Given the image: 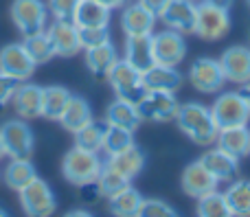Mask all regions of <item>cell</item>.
I'll return each instance as SVG.
<instances>
[{
  "instance_id": "6da1fadb",
  "label": "cell",
  "mask_w": 250,
  "mask_h": 217,
  "mask_svg": "<svg viewBox=\"0 0 250 217\" xmlns=\"http://www.w3.org/2000/svg\"><path fill=\"white\" fill-rule=\"evenodd\" d=\"M176 123L178 127L182 130V134H187L195 145H213L217 138V125L213 121V114H211V108L202 103H185L180 105L176 114Z\"/></svg>"
},
{
  "instance_id": "7a4b0ae2",
  "label": "cell",
  "mask_w": 250,
  "mask_h": 217,
  "mask_svg": "<svg viewBox=\"0 0 250 217\" xmlns=\"http://www.w3.org/2000/svg\"><path fill=\"white\" fill-rule=\"evenodd\" d=\"M101 169H104V160L99 158V154L88 152L75 145L73 149H68L62 160V174L75 187H82V184L95 182L99 178Z\"/></svg>"
},
{
  "instance_id": "3957f363",
  "label": "cell",
  "mask_w": 250,
  "mask_h": 217,
  "mask_svg": "<svg viewBox=\"0 0 250 217\" xmlns=\"http://www.w3.org/2000/svg\"><path fill=\"white\" fill-rule=\"evenodd\" d=\"M230 31V13L229 9L220 7V4L211 2V0H202L198 2L195 9V35H200L207 42H217V39L226 38Z\"/></svg>"
},
{
  "instance_id": "277c9868",
  "label": "cell",
  "mask_w": 250,
  "mask_h": 217,
  "mask_svg": "<svg viewBox=\"0 0 250 217\" xmlns=\"http://www.w3.org/2000/svg\"><path fill=\"white\" fill-rule=\"evenodd\" d=\"M105 79L110 81L117 99L129 101V103L136 105L147 95V86L143 83V73L134 68L127 59H117V64L110 68Z\"/></svg>"
},
{
  "instance_id": "5b68a950",
  "label": "cell",
  "mask_w": 250,
  "mask_h": 217,
  "mask_svg": "<svg viewBox=\"0 0 250 217\" xmlns=\"http://www.w3.org/2000/svg\"><path fill=\"white\" fill-rule=\"evenodd\" d=\"M11 20L24 38L44 33L48 24V4L44 0H13Z\"/></svg>"
},
{
  "instance_id": "8992f818",
  "label": "cell",
  "mask_w": 250,
  "mask_h": 217,
  "mask_svg": "<svg viewBox=\"0 0 250 217\" xmlns=\"http://www.w3.org/2000/svg\"><path fill=\"white\" fill-rule=\"evenodd\" d=\"M211 114L217 130L233 125H248L250 121V108L244 101V97L237 92H222L211 105Z\"/></svg>"
},
{
  "instance_id": "52a82bcc",
  "label": "cell",
  "mask_w": 250,
  "mask_h": 217,
  "mask_svg": "<svg viewBox=\"0 0 250 217\" xmlns=\"http://www.w3.org/2000/svg\"><path fill=\"white\" fill-rule=\"evenodd\" d=\"M136 108H138V114H141L143 121L167 123V121H176L180 103H178V99H176V92L147 90V95L138 101Z\"/></svg>"
},
{
  "instance_id": "ba28073f",
  "label": "cell",
  "mask_w": 250,
  "mask_h": 217,
  "mask_svg": "<svg viewBox=\"0 0 250 217\" xmlns=\"http://www.w3.org/2000/svg\"><path fill=\"white\" fill-rule=\"evenodd\" d=\"M0 143L9 158H31L35 149L33 130L22 121H7L0 127Z\"/></svg>"
},
{
  "instance_id": "9c48e42d",
  "label": "cell",
  "mask_w": 250,
  "mask_h": 217,
  "mask_svg": "<svg viewBox=\"0 0 250 217\" xmlns=\"http://www.w3.org/2000/svg\"><path fill=\"white\" fill-rule=\"evenodd\" d=\"M20 206L31 217H48L55 213L57 202L48 182H44L42 178H35L20 191Z\"/></svg>"
},
{
  "instance_id": "30bf717a",
  "label": "cell",
  "mask_w": 250,
  "mask_h": 217,
  "mask_svg": "<svg viewBox=\"0 0 250 217\" xmlns=\"http://www.w3.org/2000/svg\"><path fill=\"white\" fill-rule=\"evenodd\" d=\"M189 83L198 92H204V95L220 92L222 86L226 83L224 70H222L220 61L211 59V57H200V59H195L189 68Z\"/></svg>"
},
{
  "instance_id": "8fae6325",
  "label": "cell",
  "mask_w": 250,
  "mask_h": 217,
  "mask_svg": "<svg viewBox=\"0 0 250 217\" xmlns=\"http://www.w3.org/2000/svg\"><path fill=\"white\" fill-rule=\"evenodd\" d=\"M151 46H154L156 64H163V66H173V68H178L187 55V44H185L182 33L171 31V29L151 35Z\"/></svg>"
},
{
  "instance_id": "7c38bea8",
  "label": "cell",
  "mask_w": 250,
  "mask_h": 217,
  "mask_svg": "<svg viewBox=\"0 0 250 217\" xmlns=\"http://www.w3.org/2000/svg\"><path fill=\"white\" fill-rule=\"evenodd\" d=\"M0 73L18 79V81H29L35 73V61L29 57L22 44H7L0 48Z\"/></svg>"
},
{
  "instance_id": "4fadbf2b",
  "label": "cell",
  "mask_w": 250,
  "mask_h": 217,
  "mask_svg": "<svg viewBox=\"0 0 250 217\" xmlns=\"http://www.w3.org/2000/svg\"><path fill=\"white\" fill-rule=\"evenodd\" d=\"M46 35L53 44L55 57H73L82 51V39H79V29L73 20H55L46 29Z\"/></svg>"
},
{
  "instance_id": "5bb4252c",
  "label": "cell",
  "mask_w": 250,
  "mask_h": 217,
  "mask_svg": "<svg viewBox=\"0 0 250 217\" xmlns=\"http://www.w3.org/2000/svg\"><path fill=\"white\" fill-rule=\"evenodd\" d=\"M195 9L198 4L193 0H169V4L158 18L167 29L189 35L195 31Z\"/></svg>"
},
{
  "instance_id": "9a60e30c",
  "label": "cell",
  "mask_w": 250,
  "mask_h": 217,
  "mask_svg": "<svg viewBox=\"0 0 250 217\" xmlns=\"http://www.w3.org/2000/svg\"><path fill=\"white\" fill-rule=\"evenodd\" d=\"M220 66L224 70L226 81L237 83V86L250 81V46L237 44V46L226 48L220 57Z\"/></svg>"
},
{
  "instance_id": "2e32d148",
  "label": "cell",
  "mask_w": 250,
  "mask_h": 217,
  "mask_svg": "<svg viewBox=\"0 0 250 217\" xmlns=\"http://www.w3.org/2000/svg\"><path fill=\"white\" fill-rule=\"evenodd\" d=\"M217 180L207 167L202 165V160H195L191 165H187V169L182 171V191L191 197H202L207 193L215 191Z\"/></svg>"
},
{
  "instance_id": "e0dca14e",
  "label": "cell",
  "mask_w": 250,
  "mask_h": 217,
  "mask_svg": "<svg viewBox=\"0 0 250 217\" xmlns=\"http://www.w3.org/2000/svg\"><path fill=\"white\" fill-rule=\"evenodd\" d=\"M42 86H35V83L29 81H20L16 95H13L11 103L16 108L18 117L24 118V121H31V118L42 117Z\"/></svg>"
},
{
  "instance_id": "ac0fdd59",
  "label": "cell",
  "mask_w": 250,
  "mask_h": 217,
  "mask_svg": "<svg viewBox=\"0 0 250 217\" xmlns=\"http://www.w3.org/2000/svg\"><path fill=\"white\" fill-rule=\"evenodd\" d=\"M134 68H138L141 73H145L147 68L156 64L154 59V46H151V33L143 35H127L125 39V57Z\"/></svg>"
},
{
  "instance_id": "d6986e66",
  "label": "cell",
  "mask_w": 250,
  "mask_h": 217,
  "mask_svg": "<svg viewBox=\"0 0 250 217\" xmlns=\"http://www.w3.org/2000/svg\"><path fill=\"white\" fill-rule=\"evenodd\" d=\"M217 147L224 149L226 154L239 158L250 154V127L248 125H233V127H222L217 130L215 138Z\"/></svg>"
},
{
  "instance_id": "ffe728a7",
  "label": "cell",
  "mask_w": 250,
  "mask_h": 217,
  "mask_svg": "<svg viewBox=\"0 0 250 217\" xmlns=\"http://www.w3.org/2000/svg\"><path fill=\"white\" fill-rule=\"evenodd\" d=\"M110 16L112 9H108L105 4L97 0H82L73 13V22L77 29H101L110 24Z\"/></svg>"
},
{
  "instance_id": "44dd1931",
  "label": "cell",
  "mask_w": 250,
  "mask_h": 217,
  "mask_svg": "<svg viewBox=\"0 0 250 217\" xmlns=\"http://www.w3.org/2000/svg\"><path fill=\"white\" fill-rule=\"evenodd\" d=\"M200 160H202V165L215 176L217 182H233L235 176H237V171H239L237 158L230 156V154H226L224 149H220V147L208 149Z\"/></svg>"
},
{
  "instance_id": "7402d4cb",
  "label": "cell",
  "mask_w": 250,
  "mask_h": 217,
  "mask_svg": "<svg viewBox=\"0 0 250 217\" xmlns=\"http://www.w3.org/2000/svg\"><path fill=\"white\" fill-rule=\"evenodd\" d=\"M158 18L151 11H147L141 2H132L123 9L121 13V29L125 35H143V33H151L156 26Z\"/></svg>"
},
{
  "instance_id": "603a6c76",
  "label": "cell",
  "mask_w": 250,
  "mask_h": 217,
  "mask_svg": "<svg viewBox=\"0 0 250 217\" xmlns=\"http://www.w3.org/2000/svg\"><path fill=\"white\" fill-rule=\"evenodd\" d=\"M117 59H119V53H117V48H114L112 39L99 44V46L86 48V66L92 73V77H97V79L108 77L110 68L117 64Z\"/></svg>"
},
{
  "instance_id": "cb8c5ba5",
  "label": "cell",
  "mask_w": 250,
  "mask_h": 217,
  "mask_svg": "<svg viewBox=\"0 0 250 217\" xmlns=\"http://www.w3.org/2000/svg\"><path fill=\"white\" fill-rule=\"evenodd\" d=\"M143 83L147 90H165V92H176L182 86V75L178 73L173 66L154 64L143 73Z\"/></svg>"
},
{
  "instance_id": "d4e9b609",
  "label": "cell",
  "mask_w": 250,
  "mask_h": 217,
  "mask_svg": "<svg viewBox=\"0 0 250 217\" xmlns=\"http://www.w3.org/2000/svg\"><path fill=\"white\" fill-rule=\"evenodd\" d=\"M105 165L112 167L114 171H119V174L125 176L127 180H134L143 171V167H145V154H143V149L134 143L132 147L110 156Z\"/></svg>"
},
{
  "instance_id": "484cf974",
  "label": "cell",
  "mask_w": 250,
  "mask_h": 217,
  "mask_svg": "<svg viewBox=\"0 0 250 217\" xmlns=\"http://www.w3.org/2000/svg\"><path fill=\"white\" fill-rule=\"evenodd\" d=\"M90 121H92V110H90V105H88V101L83 99V97L73 95L60 117L62 127H64L66 132H70V134H75V132L82 130V127L88 125Z\"/></svg>"
},
{
  "instance_id": "4316f807",
  "label": "cell",
  "mask_w": 250,
  "mask_h": 217,
  "mask_svg": "<svg viewBox=\"0 0 250 217\" xmlns=\"http://www.w3.org/2000/svg\"><path fill=\"white\" fill-rule=\"evenodd\" d=\"M141 121L143 118L138 114V108L134 103H129V101L114 99L105 110V123L108 125H117V127H125L129 132H136Z\"/></svg>"
},
{
  "instance_id": "83f0119b",
  "label": "cell",
  "mask_w": 250,
  "mask_h": 217,
  "mask_svg": "<svg viewBox=\"0 0 250 217\" xmlns=\"http://www.w3.org/2000/svg\"><path fill=\"white\" fill-rule=\"evenodd\" d=\"M35 178H38V171H35L33 162L29 158H11V162L4 167V174H2L4 184L16 193H20Z\"/></svg>"
},
{
  "instance_id": "f1b7e54d",
  "label": "cell",
  "mask_w": 250,
  "mask_h": 217,
  "mask_svg": "<svg viewBox=\"0 0 250 217\" xmlns=\"http://www.w3.org/2000/svg\"><path fill=\"white\" fill-rule=\"evenodd\" d=\"M230 217H248L250 215V180H235L224 191Z\"/></svg>"
},
{
  "instance_id": "f546056e",
  "label": "cell",
  "mask_w": 250,
  "mask_h": 217,
  "mask_svg": "<svg viewBox=\"0 0 250 217\" xmlns=\"http://www.w3.org/2000/svg\"><path fill=\"white\" fill-rule=\"evenodd\" d=\"M70 90L64 86H48L42 92V117L51 121H60L66 103L70 101Z\"/></svg>"
},
{
  "instance_id": "4dcf8cb0",
  "label": "cell",
  "mask_w": 250,
  "mask_h": 217,
  "mask_svg": "<svg viewBox=\"0 0 250 217\" xmlns=\"http://www.w3.org/2000/svg\"><path fill=\"white\" fill-rule=\"evenodd\" d=\"M141 202H143V196L129 184L121 193L110 197V213L117 217H136L138 209H141Z\"/></svg>"
},
{
  "instance_id": "1f68e13d",
  "label": "cell",
  "mask_w": 250,
  "mask_h": 217,
  "mask_svg": "<svg viewBox=\"0 0 250 217\" xmlns=\"http://www.w3.org/2000/svg\"><path fill=\"white\" fill-rule=\"evenodd\" d=\"M22 46L29 53L31 59L35 61V66L48 64V61L55 57V51H53V44H51V39H48L46 31H44V33H35V35H26V38L22 39Z\"/></svg>"
},
{
  "instance_id": "d6a6232c",
  "label": "cell",
  "mask_w": 250,
  "mask_h": 217,
  "mask_svg": "<svg viewBox=\"0 0 250 217\" xmlns=\"http://www.w3.org/2000/svg\"><path fill=\"white\" fill-rule=\"evenodd\" d=\"M104 132H105V121L99 123L92 118L88 125H83L82 130L75 132V145L88 152L99 154L104 149Z\"/></svg>"
},
{
  "instance_id": "836d02e7",
  "label": "cell",
  "mask_w": 250,
  "mask_h": 217,
  "mask_svg": "<svg viewBox=\"0 0 250 217\" xmlns=\"http://www.w3.org/2000/svg\"><path fill=\"white\" fill-rule=\"evenodd\" d=\"M134 145V132L125 130V127H117V125H108L105 123V132H104V152L108 156L123 152V149L132 147Z\"/></svg>"
},
{
  "instance_id": "e575fe53",
  "label": "cell",
  "mask_w": 250,
  "mask_h": 217,
  "mask_svg": "<svg viewBox=\"0 0 250 217\" xmlns=\"http://www.w3.org/2000/svg\"><path fill=\"white\" fill-rule=\"evenodd\" d=\"M195 213L200 217H230L224 193H217V189L207 193V196L198 197V211Z\"/></svg>"
},
{
  "instance_id": "d590c367",
  "label": "cell",
  "mask_w": 250,
  "mask_h": 217,
  "mask_svg": "<svg viewBox=\"0 0 250 217\" xmlns=\"http://www.w3.org/2000/svg\"><path fill=\"white\" fill-rule=\"evenodd\" d=\"M129 182H132V180H127L125 176H121L119 171H114L112 167H108L105 162H104V169H101L99 178H97V184H99V189H101V196H105L108 200L112 196H117V193H121L123 189H127Z\"/></svg>"
},
{
  "instance_id": "8d00e7d4",
  "label": "cell",
  "mask_w": 250,
  "mask_h": 217,
  "mask_svg": "<svg viewBox=\"0 0 250 217\" xmlns=\"http://www.w3.org/2000/svg\"><path fill=\"white\" fill-rule=\"evenodd\" d=\"M178 213L163 200H145L143 197L141 202V209H138V215L136 217H176Z\"/></svg>"
},
{
  "instance_id": "74e56055",
  "label": "cell",
  "mask_w": 250,
  "mask_h": 217,
  "mask_svg": "<svg viewBox=\"0 0 250 217\" xmlns=\"http://www.w3.org/2000/svg\"><path fill=\"white\" fill-rule=\"evenodd\" d=\"M79 39H82V48L99 46L104 42H110V31L108 26H101V29H79Z\"/></svg>"
},
{
  "instance_id": "f35d334b",
  "label": "cell",
  "mask_w": 250,
  "mask_h": 217,
  "mask_svg": "<svg viewBox=\"0 0 250 217\" xmlns=\"http://www.w3.org/2000/svg\"><path fill=\"white\" fill-rule=\"evenodd\" d=\"M82 0H48V11L55 20H73V13Z\"/></svg>"
},
{
  "instance_id": "ab89813d",
  "label": "cell",
  "mask_w": 250,
  "mask_h": 217,
  "mask_svg": "<svg viewBox=\"0 0 250 217\" xmlns=\"http://www.w3.org/2000/svg\"><path fill=\"white\" fill-rule=\"evenodd\" d=\"M18 86H20V81H18V79H13V77H9V75L0 73V110H2L4 105L13 99Z\"/></svg>"
},
{
  "instance_id": "60d3db41",
  "label": "cell",
  "mask_w": 250,
  "mask_h": 217,
  "mask_svg": "<svg viewBox=\"0 0 250 217\" xmlns=\"http://www.w3.org/2000/svg\"><path fill=\"white\" fill-rule=\"evenodd\" d=\"M82 197L86 202H97L101 197V189H99V184H97V180L95 182H88V184H82Z\"/></svg>"
},
{
  "instance_id": "b9f144b4",
  "label": "cell",
  "mask_w": 250,
  "mask_h": 217,
  "mask_svg": "<svg viewBox=\"0 0 250 217\" xmlns=\"http://www.w3.org/2000/svg\"><path fill=\"white\" fill-rule=\"evenodd\" d=\"M138 2H141L143 7L147 9V11H151L156 18H158L160 13L165 11V7L169 4V0H138Z\"/></svg>"
},
{
  "instance_id": "7bdbcfd3",
  "label": "cell",
  "mask_w": 250,
  "mask_h": 217,
  "mask_svg": "<svg viewBox=\"0 0 250 217\" xmlns=\"http://www.w3.org/2000/svg\"><path fill=\"white\" fill-rule=\"evenodd\" d=\"M97 2H101V4H105L108 9H121V7H125L127 4V0H97Z\"/></svg>"
},
{
  "instance_id": "ee69618b",
  "label": "cell",
  "mask_w": 250,
  "mask_h": 217,
  "mask_svg": "<svg viewBox=\"0 0 250 217\" xmlns=\"http://www.w3.org/2000/svg\"><path fill=\"white\" fill-rule=\"evenodd\" d=\"M239 95L244 97V101H246V103H248V108H250V81L242 83V88H239Z\"/></svg>"
},
{
  "instance_id": "f6af8a7d",
  "label": "cell",
  "mask_w": 250,
  "mask_h": 217,
  "mask_svg": "<svg viewBox=\"0 0 250 217\" xmlns=\"http://www.w3.org/2000/svg\"><path fill=\"white\" fill-rule=\"evenodd\" d=\"M211 2L220 4V7H224V9H230V0H211Z\"/></svg>"
},
{
  "instance_id": "bcb514c9",
  "label": "cell",
  "mask_w": 250,
  "mask_h": 217,
  "mask_svg": "<svg viewBox=\"0 0 250 217\" xmlns=\"http://www.w3.org/2000/svg\"><path fill=\"white\" fill-rule=\"evenodd\" d=\"M75 215H86V217H90V213L88 211H70L68 217H75Z\"/></svg>"
},
{
  "instance_id": "7dc6e473",
  "label": "cell",
  "mask_w": 250,
  "mask_h": 217,
  "mask_svg": "<svg viewBox=\"0 0 250 217\" xmlns=\"http://www.w3.org/2000/svg\"><path fill=\"white\" fill-rule=\"evenodd\" d=\"M7 156V152H4V147H2V143H0V158H4Z\"/></svg>"
},
{
  "instance_id": "c3c4849f",
  "label": "cell",
  "mask_w": 250,
  "mask_h": 217,
  "mask_svg": "<svg viewBox=\"0 0 250 217\" xmlns=\"http://www.w3.org/2000/svg\"><path fill=\"white\" fill-rule=\"evenodd\" d=\"M0 215H7V211H2V209H0Z\"/></svg>"
},
{
  "instance_id": "681fc988",
  "label": "cell",
  "mask_w": 250,
  "mask_h": 217,
  "mask_svg": "<svg viewBox=\"0 0 250 217\" xmlns=\"http://www.w3.org/2000/svg\"><path fill=\"white\" fill-rule=\"evenodd\" d=\"M193 2H195V4H198V2H202V0H193Z\"/></svg>"
},
{
  "instance_id": "f907efd6",
  "label": "cell",
  "mask_w": 250,
  "mask_h": 217,
  "mask_svg": "<svg viewBox=\"0 0 250 217\" xmlns=\"http://www.w3.org/2000/svg\"><path fill=\"white\" fill-rule=\"evenodd\" d=\"M248 4H250V0H248Z\"/></svg>"
}]
</instances>
